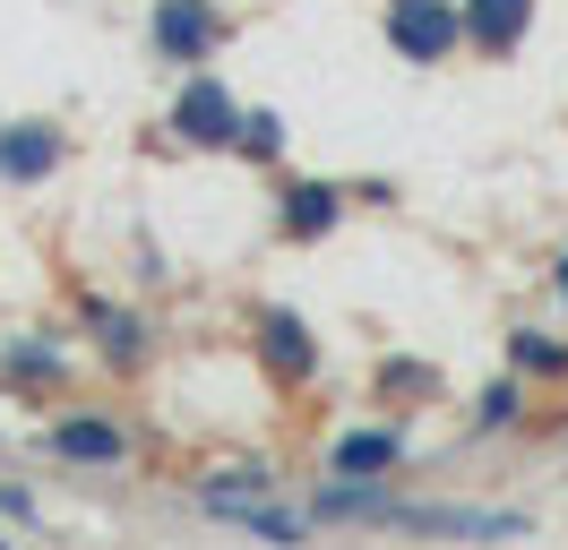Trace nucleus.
I'll list each match as a JSON object with an SVG mask.
<instances>
[{
    "instance_id": "nucleus-3",
    "label": "nucleus",
    "mask_w": 568,
    "mask_h": 550,
    "mask_svg": "<svg viewBox=\"0 0 568 550\" xmlns=\"http://www.w3.org/2000/svg\"><path fill=\"white\" fill-rule=\"evenodd\" d=\"M517 27H526V0H474V9H465V34H474V43H491V52H508Z\"/></svg>"
},
{
    "instance_id": "nucleus-6",
    "label": "nucleus",
    "mask_w": 568,
    "mask_h": 550,
    "mask_svg": "<svg viewBox=\"0 0 568 550\" xmlns=\"http://www.w3.org/2000/svg\"><path fill=\"white\" fill-rule=\"evenodd\" d=\"M224 121H233V112H224V95H215V86H190V95H181V138H224Z\"/></svg>"
},
{
    "instance_id": "nucleus-8",
    "label": "nucleus",
    "mask_w": 568,
    "mask_h": 550,
    "mask_svg": "<svg viewBox=\"0 0 568 550\" xmlns=\"http://www.w3.org/2000/svg\"><path fill=\"white\" fill-rule=\"evenodd\" d=\"M293 198H302V206H293V233H320L327 215H336V206H327V190H293Z\"/></svg>"
},
{
    "instance_id": "nucleus-7",
    "label": "nucleus",
    "mask_w": 568,
    "mask_h": 550,
    "mask_svg": "<svg viewBox=\"0 0 568 550\" xmlns=\"http://www.w3.org/2000/svg\"><path fill=\"white\" fill-rule=\"evenodd\" d=\"M371 465H396V439H345L336 447V473H371Z\"/></svg>"
},
{
    "instance_id": "nucleus-4",
    "label": "nucleus",
    "mask_w": 568,
    "mask_h": 550,
    "mask_svg": "<svg viewBox=\"0 0 568 550\" xmlns=\"http://www.w3.org/2000/svg\"><path fill=\"white\" fill-rule=\"evenodd\" d=\"M52 155H61V138H52V130H18V138H0V172H18V181H36Z\"/></svg>"
},
{
    "instance_id": "nucleus-5",
    "label": "nucleus",
    "mask_w": 568,
    "mask_h": 550,
    "mask_svg": "<svg viewBox=\"0 0 568 550\" xmlns=\"http://www.w3.org/2000/svg\"><path fill=\"white\" fill-rule=\"evenodd\" d=\"M52 447H61V456H95V465L130 456V447H121V430H104V421H61V430H52Z\"/></svg>"
},
{
    "instance_id": "nucleus-2",
    "label": "nucleus",
    "mask_w": 568,
    "mask_h": 550,
    "mask_svg": "<svg viewBox=\"0 0 568 550\" xmlns=\"http://www.w3.org/2000/svg\"><path fill=\"white\" fill-rule=\"evenodd\" d=\"M155 34H164V52L199 61V52L215 43V18H207V9H190V0H164V27H155Z\"/></svg>"
},
{
    "instance_id": "nucleus-1",
    "label": "nucleus",
    "mask_w": 568,
    "mask_h": 550,
    "mask_svg": "<svg viewBox=\"0 0 568 550\" xmlns=\"http://www.w3.org/2000/svg\"><path fill=\"white\" fill-rule=\"evenodd\" d=\"M388 34L414 52V61H439L448 43H457V18L439 9V0H396V18H388Z\"/></svg>"
}]
</instances>
